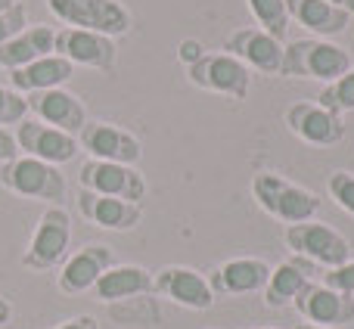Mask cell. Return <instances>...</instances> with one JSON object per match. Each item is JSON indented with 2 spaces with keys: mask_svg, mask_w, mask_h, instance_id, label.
I'll return each mask as SVG.
<instances>
[{
  "mask_svg": "<svg viewBox=\"0 0 354 329\" xmlns=\"http://www.w3.org/2000/svg\"><path fill=\"white\" fill-rule=\"evenodd\" d=\"M177 59L187 68V78L202 91L230 97L243 103L252 91V72L236 59V56L224 53V50H205L196 41H183L177 47Z\"/></svg>",
  "mask_w": 354,
  "mask_h": 329,
  "instance_id": "6da1fadb",
  "label": "cell"
},
{
  "mask_svg": "<svg viewBox=\"0 0 354 329\" xmlns=\"http://www.w3.org/2000/svg\"><path fill=\"white\" fill-rule=\"evenodd\" d=\"M252 199L258 202L264 214L283 220V224H301V220H311L320 212V199L317 193H311L301 183L286 180L277 171H258L252 177Z\"/></svg>",
  "mask_w": 354,
  "mask_h": 329,
  "instance_id": "7a4b0ae2",
  "label": "cell"
},
{
  "mask_svg": "<svg viewBox=\"0 0 354 329\" xmlns=\"http://www.w3.org/2000/svg\"><path fill=\"white\" fill-rule=\"evenodd\" d=\"M354 66L345 47L324 37H301L283 47V75L299 81H324L333 84Z\"/></svg>",
  "mask_w": 354,
  "mask_h": 329,
  "instance_id": "3957f363",
  "label": "cell"
},
{
  "mask_svg": "<svg viewBox=\"0 0 354 329\" xmlns=\"http://www.w3.org/2000/svg\"><path fill=\"white\" fill-rule=\"evenodd\" d=\"M47 6L68 28L97 31L112 41L134 28V16L122 0H47Z\"/></svg>",
  "mask_w": 354,
  "mask_h": 329,
  "instance_id": "277c9868",
  "label": "cell"
},
{
  "mask_svg": "<svg viewBox=\"0 0 354 329\" xmlns=\"http://www.w3.org/2000/svg\"><path fill=\"white\" fill-rule=\"evenodd\" d=\"M0 187L16 196H25V199H44L50 205H59L66 199V174L56 164L22 153L0 164Z\"/></svg>",
  "mask_w": 354,
  "mask_h": 329,
  "instance_id": "5b68a950",
  "label": "cell"
},
{
  "mask_svg": "<svg viewBox=\"0 0 354 329\" xmlns=\"http://www.w3.org/2000/svg\"><path fill=\"white\" fill-rule=\"evenodd\" d=\"M68 245H72V218L62 205H47L22 255V267L35 274L59 267L68 258Z\"/></svg>",
  "mask_w": 354,
  "mask_h": 329,
  "instance_id": "8992f818",
  "label": "cell"
},
{
  "mask_svg": "<svg viewBox=\"0 0 354 329\" xmlns=\"http://www.w3.org/2000/svg\"><path fill=\"white\" fill-rule=\"evenodd\" d=\"M286 245L292 255H301L314 261L317 267H339L351 258V243L336 230V227L324 224V220H301V224L286 227Z\"/></svg>",
  "mask_w": 354,
  "mask_h": 329,
  "instance_id": "52a82bcc",
  "label": "cell"
},
{
  "mask_svg": "<svg viewBox=\"0 0 354 329\" xmlns=\"http://www.w3.org/2000/svg\"><path fill=\"white\" fill-rule=\"evenodd\" d=\"M78 183L87 193L112 196V199L137 202V205H140V199L147 196V180H143V174L137 171V164L87 159L78 171Z\"/></svg>",
  "mask_w": 354,
  "mask_h": 329,
  "instance_id": "ba28073f",
  "label": "cell"
},
{
  "mask_svg": "<svg viewBox=\"0 0 354 329\" xmlns=\"http://www.w3.org/2000/svg\"><path fill=\"white\" fill-rule=\"evenodd\" d=\"M16 137V147L22 156H31V159H41L47 164H66L72 162L75 156L81 153L78 147V137L75 134H66L59 128H50V124L37 122V118H25V122L16 124L12 131Z\"/></svg>",
  "mask_w": 354,
  "mask_h": 329,
  "instance_id": "9c48e42d",
  "label": "cell"
},
{
  "mask_svg": "<svg viewBox=\"0 0 354 329\" xmlns=\"http://www.w3.org/2000/svg\"><path fill=\"white\" fill-rule=\"evenodd\" d=\"M53 53H59L72 66H87V68H97V72H112L118 62V50L112 37L97 35V31H84V28H68V25H62L56 31Z\"/></svg>",
  "mask_w": 354,
  "mask_h": 329,
  "instance_id": "30bf717a",
  "label": "cell"
},
{
  "mask_svg": "<svg viewBox=\"0 0 354 329\" xmlns=\"http://www.w3.org/2000/svg\"><path fill=\"white\" fill-rule=\"evenodd\" d=\"M153 292L180 308H189V311H208L218 299L208 286V276L196 267H183V264H171V267H162L159 274H153Z\"/></svg>",
  "mask_w": 354,
  "mask_h": 329,
  "instance_id": "8fae6325",
  "label": "cell"
},
{
  "mask_svg": "<svg viewBox=\"0 0 354 329\" xmlns=\"http://www.w3.org/2000/svg\"><path fill=\"white\" fill-rule=\"evenodd\" d=\"M78 147L91 159L100 162H118V164H137L143 156V147L131 131L118 128L112 122H87L78 134Z\"/></svg>",
  "mask_w": 354,
  "mask_h": 329,
  "instance_id": "7c38bea8",
  "label": "cell"
},
{
  "mask_svg": "<svg viewBox=\"0 0 354 329\" xmlns=\"http://www.w3.org/2000/svg\"><path fill=\"white\" fill-rule=\"evenodd\" d=\"M115 261V252L103 243H87L84 249H78L75 255H68L59 264V276H56V286L66 295H81L91 292L97 286V280L112 267Z\"/></svg>",
  "mask_w": 354,
  "mask_h": 329,
  "instance_id": "4fadbf2b",
  "label": "cell"
},
{
  "mask_svg": "<svg viewBox=\"0 0 354 329\" xmlns=\"http://www.w3.org/2000/svg\"><path fill=\"white\" fill-rule=\"evenodd\" d=\"M283 47L277 37L261 28H236L224 37V53L236 56L245 68H258L261 75H283Z\"/></svg>",
  "mask_w": 354,
  "mask_h": 329,
  "instance_id": "5bb4252c",
  "label": "cell"
},
{
  "mask_svg": "<svg viewBox=\"0 0 354 329\" xmlns=\"http://www.w3.org/2000/svg\"><path fill=\"white\" fill-rule=\"evenodd\" d=\"M28 103V112L37 118V122L50 124V128H59L66 134H81L91 118H87V109L81 103L78 93L66 91V87H53V91H37V93H28L25 97Z\"/></svg>",
  "mask_w": 354,
  "mask_h": 329,
  "instance_id": "9a60e30c",
  "label": "cell"
},
{
  "mask_svg": "<svg viewBox=\"0 0 354 329\" xmlns=\"http://www.w3.org/2000/svg\"><path fill=\"white\" fill-rule=\"evenodd\" d=\"M286 124L299 140L311 143V147H336L345 140V124L342 115H333L330 109H324L320 103H292L286 109Z\"/></svg>",
  "mask_w": 354,
  "mask_h": 329,
  "instance_id": "2e32d148",
  "label": "cell"
},
{
  "mask_svg": "<svg viewBox=\"0 0 354 329\" xmlns=\"http://www.w3.org/2000/svg\"><path fill=\"white\" fill-rule=\"evenodd\" d=\"M292 308L314 326H348L354 323V295L336 292V289L324 286V283H311L299 299L292 301Z\"/></svg>",
  "mask_w": 354,
  "mask_h": 329,
  "instance_id": "e0dca14e",
  "label": "cell"
},
{
  "mask_svg": "<svg viewBox=\"0 0 354 329\" xmlns=\"http://www.w3.org/2000/svg\"><path fill=\"white\" fill-rule=\"evenodd\" d=\"M317 274H320L317 264L301 255H292V258H286V261H280L277 267H270L268 286H264V292H261L264 305L274 308V311L292 305V301L311 286Z\"/></svg>",
  "mask_w": 354,
  "mask_h": 329,
  "instance_id": "ac0fdd59",
  "label": "cell"
},
{
  "mask_svg": "<svg viewBox=\"0 0 354 329\" xmlns=\"http://www.w3.org/2000/svg\"><path fill=\"white\" fill-rule=\"evenodd\" d=\"M268 276H270V264L264 258L243 255L214 267L212 276H208V286H212L214 295H255L264 292Z\"/></svg>",
  "mask_w": 354,
  "mask_h": 329,
  "instance_id": "d6986e66",
  "label": "cell"
},
{
  "mask_svg": "<svg viewBox=\"0 0 354 329\" xmlns=\"http://www.w3.org/2000/svg\"><path fill=\"white\" fill-rule=\"evenodd\" d=\"M78 212L84 214L91 224L103 227V230H134L143 220V205L137 202H124V199H112V196H100V193H78Z\"/></svg>",
  "mask_w": 354,
  "mask_h": 329,
  "instance_id": "ffe728a7",
  "label": "cell"
},
{
  "mask_svg": "<svg viewBox=\"0 0 354 329\" xmlns=\"http://www.w3.org/2000/svg\"><path fill=\"white\" fill-rule=\"evenodd\" d=\"M91 292L103 305L128 301L137 295H153V270L140 267V264H112Z\"/></svg>",
  "mask_w": 354,
  "mask_h": 329,
  "instance_id": "44dd1931",
  "label": "cell"
},
{
  "mask_svg": "<svg viewBox=\"0 0 354 329\" xmlns=\"http://www.w3.org/2000/svg\"><path fill=\"white\" fill-rule=\"evenodd\" d=\"M75 66L68 59H62L59 53L41 56V59L28 62V66L10 72V84L16 93L28 97V93L37 91H53V87H66V81H72Z\"/></svg>",
  "mask_w": 354,
  "mask_h": 329,
  "instance_id": "7402d4cb",
  "label": "cell"
},
{
  "mask_svg": "<svg viewBox=\"0 0 354 329\" xmlns=\"http://www.w3.org/2000/svg\"><path fill=\"white\" fill-rule=\"evenodd\" d=\"M53 41H56V28L53 25H31L28 28H22L16 37H10V41L0 47V68H6V72H16V68L28 66V62L41 59V56H50L53 53Z\"/></svg>",
  "mask_w": 354,
  "mask_h": 329,
  "instance_id": "603a6c76",
  "label": "cell"
},
{
  "mask_svg": "<svg viewBox=\"0 0 354 329\" xmlns=\"http://www.w3.org/2000/svg\"><path fill=\"white\" fill-rule=\"evenodd\" d=\"M286 10L292 22H299L301 28H308L311 35L324 37V41L342 35L351 22V12L339 10L326 0H286Z\"/></svg>",
  "mask_w": 354,
  "mask_h": 329,
  "instance_id": "cb8c5ba5",
  "label": "cell"
},
{
  "mask_svg": "<svg viewBox=\"0 0 354 329\" xmlns=\"http://www.w3.org/2000/svg\"><path fill=\"white\" fill-rule=\"evenodd\" d=\"M245 6H249V12L255 16L258 28L268 31L270 37H277V41H286V31H289V10H286V0H245Z\"/></svg>",
  "mask_w": 354,
  "mask_h": 329,
  "instance_id": "d4e9b609",
  "label": "cell"
},
{
  "mask_svg": "<svg viewBox=\"0 0 354 329\" xmlns=\"http://www.w3.org/2000/svg\"><path fill=\"white\" fill-rule=\"evenodd\" d=\"M314 103H320L324 109H330L333 115L354 112V66L342 75V78H336L333 84H326L324 91L317 93V100H314Z\"/></svg>",
  "mask_w": 354,
  "mask_h": 329,
  "instance_id": "484cf974",
  "label": "cell"
},
{
  "mask_svg": "<svg viewBox=\"0 0 354 329\" xmlns=\"http://www.w3.org/2000/svg\"><path fill=\"white\" fill-rule=\"evenodd\" d=\"M28 115V103H25L22 93H16L12 87L0 84V128H16L19 122H25Z\"/></svg>",
  "mask_w": 354,
  "mask_h": 329,
  "instance_id": "4316f807",
  "label": "cell"
},
{
  "mask_svg": "<svg viewBox=\"0 0 354 329\" xmlns=\"http://www.w3.org/2000/svg\"><path fill=\"white\" fill-rule=\"evenodd\" d=\"M326 189H330L333 202L354 218V174L351 171H333L326 177Z\"/></svg>",
  "mask_w": 354,
  "mask_h": 329,
  "instance_id": "83f0119b",
  "label": "cell"
},
{
  "mask_svg": "<svg viewBox=\"0 0 354 329\" xmlns=\"http://www.w3.org/2000/svg\"><path fill=\"white\" fill-rule=\"evenodd\" d=\"M22 28H28V6H25L22 0H16L10 10L0 12V47H3L10 37H16Z\"/></svg>",
  "mask_w": 354,
  "mask_h": 329,
  "instance_id": "f1b7e54d",
  "label": "cell"
},
{
  "mask_svg": "<svg viewBox=\"0 0 354 329\" xmlns=\"http://www.w3.org/2000/svg\"><path fill=\"white\" fill-rule=\"evenodd\" d=\"M320 283L330 289H336V292H345V295H354V258H348L345 264H339V267H330L320 274Z\"/></svg>",
  "mask_w": 354,
  "mask_h": 329,
  "instance_id": "f546056e",
  "label": "cell"
},
{
  "mask_svg": "<svg viewBox=\"0 0 354 329\" xmlns=\"http://www.w3.org/2000/svg\"><path fill=\"white\" fill-rule=\"evenodd\" d=\"M19 156V147H16V137H12L10 128H0V164L16 159Z\"/></svg>",
  "mask_w": 354,
  "mask_h": 329,
  "instance_id": "4dcf8cb0",
  "label": "cell"
},
{
  "mask_svg": "<svg viewBox=\"0 0 354 329\" xmlns=\"http://www.w3.org/2000/svg\"><path fill=\"white\" fill-rule=\"evenodd\" d=\"M53 329H100V323L93 317H87V314H81V317H72V320H66V323H59Z\"/></svg>",
  "mask_w": 354,
  "mask_h": 329,
  "instance_id": "1f68e13d",
  "label": "cell"
},
{
  "mask_svg": "<svg viewBox=\"0 0 354 329\" xmlns=\"http://www.w3.org/2000/svg\"><path fill=\"white\" fill-rule=\"evenodd\" d=\"M10 320H12V305L3 299V295H0V329L10 323Z\"/></svg>",
  "mask_w": 354,
  "mask_h": 329,
  "instance_id": "d6a6232c",
  "label": "cell"
},
{
  "mask_svg": "<svg viewBox=\"0 0 354 329\" xmlns=\"http://www.w3.org/2000/svg\"><path fill=\"white\" fill-rule=\"evenodd\" d=\"M326 3L339 6V10H345V12H351V16H354V0H326Z\"/></svg>",
  "mask_w": 354,
  "mask_h": 329,
  "instance_id": "836d02e7",
  "label": "cell"
},
{
  "mask_svg": "<svg viewBox=\"0 0 354 329\" xmlns=\"http://www.w3.org/2000/svg\"><path fill=\"white\" fill-rule=\"evenodd\" d=\"M295 329H330V326H314V323H299Z\"/></svg>",
  "mask_w": 354,
  "mask_h": 329,
  "instance_id": "e575fe53",
  "label": "cell"
},
{
  "mask_svg": "<svg viewBox=\"0 0 354 329\" xmlns=\"http://www.w3.org/2000/svg\"><path fill=\"white\" fill-rule=\"evenodd\" d=\"M12 3H16V0H0V12H3V10H10Z\"/></svg>",
  "mask_w": 354,
  "mask_h": 329,
  "instance_id": "d590c367",
  "label": "cell"
},
{
  "mask_svg": "<svg viewBox=\"0 0 354 329\" xmlns=\"http://www.w3.org/2000/svg\"><path fill=\"white\" fill-rule=\"evenodd\" d=\"M264 329H274V326H264Z\"/></svg>",
  "mask_w": 354,
  "mask_h": 329,
  "instance_id": "8d00e7d4",
  "label": "cell"
}]
</instances>
